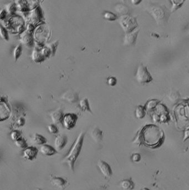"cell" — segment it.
Returning a JSON list of instances; mask_svg holds the SVG:
<instances>
[{
  "instance_id": "e0dca14e",
  "label": "cell",
  "mask_w": 189,
  "mask_h": 190,
  "mask_svg": "<svg viewBox=\"0 0 189 190\" xmlns=\"http://www.w3.org/2000/svg\"><path fill=\"white\" fill-rule=\"evenodd\" d=\"M51 183L53 186L56 187L57 188H61L65 186L66 185L67 181L61 177H53L51 178Z\"/></svg>"
},
{
  "instance_id": "836d02e7",
  "label": "cell",
  "mask_w": 189,
  "mask_h": 190,
  "mask_svg": "<svg viewBox=\"0 0 189 190\" xmlns=\"http://www.w3.org/2000/svg\"><path fill=\"white\" fill-rule=\"evenodd\" d=\"M7 12L6 10H2L1 11L0 13V17H1V20H3L6 17Z\"/></svg>"
},
{
  "instance_id": "d6986e66",
  "label": "cell",
  "mask_w": 189,
  "mask_h": 190,
  "mask_svg": "<svg viewBox=\"0 0 189 190\" xmlns=\"http://www.w3.org/2000/svg\"><path fill=\"white\" fill-rule=\"evenodd\" d=\"M80 108L83 111H87L90 113H92V111L90 110V103L88 98H84L83 99L80 101V105H79Z\"/></svg>"
},
{
  "instance_id": "f1b7e54d",
  "label": "cell",
  "mask_w": 189,
  "mask_h": 190,
  "mask_svg": "<svg viewBox=\"0 0 189 190\" xmlns=\"http://www.w3.org/2000/svg\"><path fill=\"white\" fill-rule=\"evenodd\" d=\"M16 6L13 3H10L7 4L6 6V11L7 13H9L10 15H13L15 13L16 10Z\"/></svg>"
},
{
  "instance_id": "8d00e7d4",
  "label": "cell",
  "mask_w": 189,
  "mask_h": 190,
  "mask_svg": "<svg viewBox=\"0 0 189 190\" xmlns=\"http://www.w3.org/2000/svg\"><path fill=\"white\" fill-rule=\"evenodd\" d=\"M189 138V130H187L186 131V132L185 133V137L184 138V141H185Z\"/></svg>"
},
{
  "instance_id": "ffe728a7",
  "label": "cell",
  "mask_w": 189,
  "mask_h": 190,
  "mask_svg": "<svg viewBox=\"0 0 189 190\" xmlns=\"http://www.w3.org/2000/svg\"><path fill=\"white\" fill-rule=\"evenodd\" d=\"M186 0H170V2L171 3V12H174L177 10H178L181 7L183 6L185 3Z\"/></svg>"
},
{
  "instance_id": "74e56055",
  "label": "cell",
  "mask_w": 189,
  "mask_h": 190,
  "mask_svg": "<svg viewBox=\"0 0 189 190\" xmlns=\"http://www.w3.org/2000/svg\"><path fill=\"white\" fill-rule=\"evenodd\" d=\"M143 190H149V189H148V188H144V189H143Z\"/></svg>"
},
{
  "instance_id": "4dcf8cb0",
  "label": "cell",
  "mask_w": 189,
  "mask_h": 190,
  "mask_svg": "<svg viewBox=\"0 0 189 190\" xmlns=\"http://www.w3.org/2000/svg\"><path fill=\"white\" fill-rule=\"evenodd\" d=\"M58 41H55V42H54L53 43H50L48 45V47L50 48V50H51V52H52V56L54 55V53H55V52H56V51L57 50V46H58Z\"/></svg>"
},
{
  "instance_id": "7c38bea8",
  "label": "cell",
  "mask_w": 189,
  "mask_h": 190,
  "mask_svg": "<svg viewBox=\"0 0 189 190\" xmlns=\"http://www.w3.org/2000/svg\"><path fill=\"white\" fill-rule=\"evenodd\" d=\"M67 143V137L65 135H60L55 138L54 145L57 151H60L65 147Z\"/></svg>"
},
{
  "instance_id": "3957f363",
  "label": "cell",
  "mask_w": 189,
  "mask_h": 190,
  "mask_svg": "<svg viewBox=\"0 0 189 190\" xmlns=\"http://www.w3.org/2000/svg\"><path fill=\"white\" fill-rule=\"evenodd\" d=\"M166 8L164 6L153 5L149 7V12L158 24H164L169 17L170 13Z\"/></svg>"
},
{
  "instance_id": "484cf974",
  "label": "cell",
  "mask_w": 189,
  "mask_h": 190,
  "mask_svg": "<svg viewBox=\"0 0 189 190\" xmlns=\"http://www.w3.org/2000/svg\"><path fill=\"white\" fill-rule=\"evenodd\" d=\"M103 17L104 19L109 21H116L117 18L116 15L110 11H105L103 14Z\"/></svg>"
},
{
  "instance_id": "ac0fdd59",
  "label": "cell",
  "mask_w": 189,
  "mask_h": 190,
  "mask_svg": "<svg viewBox=\"0 0 189 190\" xmlns=\"http://www.w3.org/2000/svg\"><path fill=\"white\" fill-rule=\"evenodd\" d=\"M32 141L33 143L38 145H43L46 144L47 142L46 138L38 133H35L34 135L32 138Z\"/></svg>"
},
{
  "instance_id": "44dd1931",
  "label": "cell",
  "mask_w": 189,
  "mask_h": 190,
  "mask_svg": "<svg viewBox=\"0 0 189 190\" xmlns=\"http://www.w3.org/2000/svg\"><path fill=\"white\" fill-rule=\"evenodd\" d=\"M120 185L124 190H133L134 187V183L131 179L123 180L121 182Z\"/></svg>"
},
{
  "instance_id": "1f68e13d",
  "label": "cell",
  "mask_w": 189,
  "mask_h": 190,
  "mask_svg": "<svg viewBox=\"0 0 189 190\" xmlns=\"http://www.w3.org/2000/svg\"><path fill=\"white\" fill-rule=\"evenodd\" d=\"M107 82L110 86H115L117 83V79L115 77H109L107 79Z\"/></svg>"
},
{
  "instance_id": "7402d4cb",
  "label": "cell",
  "mask_w": 189,
  "mask_h": 190,
  "mask_svg": "<svg viewBox=\"0 0 189 190\" xmlns=\"http://www.w3.org/2000/svg\"><path fill=\"white\" fill-rule=\"evenodd\" d=\"M115 10L118 13L122 15V16L126 15L129 12L128 7L125 6V5H122V4L116 5V6H115Z\"/></svg>"
},
{
  "instance_id": "6da1fadb",
  "label": "cell",
  "mask_w": 189,
  "mask_h": 190,
  "mask_svg": "<svg viewBox=\"0 0 189 190\" xmlns=\"http://www.w3.org/2000/svg\"><path fill=\"white\" fill-rule=\"evenodd\" d=\"M142 138L148 147L155 148L159 147L164 140V134L163 130L159 127L150 125L145 127L142 130Z\"/></svg>"
},
{
  "instance_id": "9c48e42d",
  "label": "cell",
  "mask_w": 189,
  "mask_h": 190,
  "mask_svg": "<svg viewBox=\"0 0 189 190\" xmlns=\"http://www.w3.org/2000/svg\"><path fill=\"white\" fill-rule=\"evenodd\" d=\"M61 99L70 103H76L79 100L78 93L72 90H68L63 93L61 96Z\"/></svg>"
},
{
  "instance_id": "8992f818",
  "label": "cell",
  "mask_w": 189,
  "mask_h": 190,
  "mask_svg": "<svg viewBox=\"0 0 189 190\" xmlns=\"http://www.w3.org/2000/svg\"><path fill=\"white\" fill-rule=\"evenodd\" d=\"M77 120L78 116L76 113H66L64 115L61 123L67 130H70L76 126Z\"/></svg>"
},
{
  "instance_id": "603a6c76",
  "label": "cell",
  "mask_w": 189,
  "mask_h": 190,
  "mask_svg": "<svg viewBox=\"0 0 189 190\" xmlns=\"http://www.w3.org/2000/svg\"><path fill=\"white\" fill-rule=\"evenodd\" d=\"M145 116V108L144 106H139L135 110V116L139 119L143 118Z\"/></svg>"
},
{
  "instance_id": "ba28073f",
  "label": "cell",
  "mask_w": 189,
  "mask_h": 190,
  "mask_svg": "<svg viewBox=\"0 0 189 190\" xmlns=\"http://www.w3.org/2000/svg\"><path fill=\"white\" fill-rule=\"evenodd\" d=\"M38 150L33 146L27 147L23 151V157L28 161H33L36 158Z\"/></svg>"
},
{
  "instance_id": "5bb4252c",
  "label": "cell",
  "mask_w": 189,
  "mask_h": 190,
  "mask_svg": "<svg viewBox=\"0 0 189 190\" xmlns=\"http://www.w3.org/2000/svg\"><path fill=\"white\" fill-rule=\"evenodd\" d=\"M40 152L43 155L47 156H51L57 153V151L55 148L46 144L41 145L40 147Z\"/></svg>"
},
{
  "instance_id": "9a60e30c",
  "label": "cell",
  "mask_w": 189,
  "mask_h": 190,
  "mask_svg": "<svg viewBox=\"0 0 189 190\" xmlns=\"http://www.w3.org/2000/svg\"><path fill=\"white\" fill-rule=\"evenodd\" d=\"M90 136L96 143L100 142L103 140V131L99 128L95 127L90 132Z\"/></svg>"
},
{
  "instance_id": "f35d334b",
  "label": "cell",
  "mask_w": 189,
  "mask_h": 190,
  "mask_svg": "<svg viewBox=\"0 0 189 190\" xmlns=\"http://www.w3.org/2000/svg\"><path fill=\"white\" fill-rule=\"evenodd\" d=\"M122 1H123V2H124V1H125V0H122Z\"/></svg>"
},
{
  "instance_id": "277c9868",
  "label": "cell",
  "mask_w": 189,
  "mask_h": 190,
  "mask_svg": "<svg viewBox=\"0 0 189 190\" xmlns=\"http://www.w3.org/2000/svg\"><path fill=\"white\" fill-rule=\"evenodd\" d=\"M135 78L136 81L140 84L150 83L153 80V77L147 67L143 64H141L138 67Z\"/></svg>"
},
{
  "instance_id": "5b68a950",
  "label": "cell",
  "mask_w": 189,
  "mask_h": 190,
  "mask_svg": "<svg viewBox=\"0 0 189 190\" xmlns=\"http://www.w3.org/2000/svg\"><path fill=\"white\" fill-rule=\"evenodd\" d=\"M120 25L126 33H129L135 30L137 23L135 18L128 15H123L119 18Z\"/></svg>"
},
{
  "instance_id": "4fadbf2b",
  "label": "cell",
  "mask_w": 189,
  "mask_h": 190,
  "mask_svg": "<svg viewBox=\"0 0 189 190\" xmlns=\"http://www.w3.org/2000/svg\"><path fill=\"white\" fill-rule=\"evenodd\" d=\"M50 117L54 124L62 123L64 115L63 111L58 108L54 111H51L50 113Z\"/></svg>"
},
{
  "instance_id": "cb8c5ba5",
  "label": "cell",
  "mask_w": 189,
  "mask_h": 190,
  "mask_svg": "<svg viewBox=\"0 0 189 190\" xmlns=\"http://www.w3.org/2000/svg\"><path fill=\"white\" fill-rule=\"evenodd\" d=\"M22 52V45L21 44L18 45L17 46L15 47V48H14V50H13V57H14L15 60L16 61L18 60L20 58V57L21 56Z\"/></svg>"
},
{
  "instance_id": "52a82bcc",
  "label": "cell",
  "mask_w": 189,
  "mask_h": 190,
  "mask_svg": "<svg viewBox=\"0 0 189 190\" xmlns=\"http://www.w3.org/2000/svg\"><path fill=\"white\" fill-rule=\"evenodd\" d=\"M97 166L104 177H109L112 176V170L109 165L106 162L103 160H99L97 163Z\"/></svg>"
},
{
  "instance_id": "d6a6232c",
  "label": "cell",
  "mask_w": 189,
  "mask_h": 190,
  "mask_svg": "<svg viewBox=\"0 0 189 190\" xmlns=\"http://www.w3.org/2000/svg\"><path fill=\"white\" fill-rule=\"evenodd\" d=\"M132 158L134 162H139L141 159V156L139 153H134L132 156Z\"/></svg>"
},
{
  "instance_id": "83f0119b",
  "label": "cell",
  "mask_w": 189,
  "mask_h": 190,
  "mask_svg": "<svg viewBox=\"0 0 189 190\" xmlns=\"http://www.w3.org/2000/svg\"><path fill=\"white\" fill-rule=\"evenodd\" d=\"M21 135H22V133L20 131L13 130L10 133V137H11V140L15 142L16 141L18 140L21 137H22Z\"/></svg>"
},
{
  "instance_id": "2e32d148",
  "label": "cell",
  "mask_w": 189,
  "mask_h": 190,
  "mask_svg": "<svg viewBox=\"0 0 189 190\" xmlns=\"http://www.w3.org/2000/svg\"><path fill=\"white\" fill-rule=\"evenodd\" d=\"M32 59L34 62L36 63H41L44 60H45V58L41 54L40 47H35L33 50L32 54Z\"/></svg>"
},
{
  "instance_id": "4316f807",
  "label": "cell",
  "mask_w": 189,
  "mask_h": 190,
  "mask_svg": "<svg viewBox=\"0 0 189 190\" xmlns=\"http://www.w3.org/2000/svg\"><path fill=\"white\" fill-rule=\"evenodd\" d=\"M0 35H1V37L3 40L6 41L9 40V36H8L7 30L6 28L3 26L2 25H1V26H0Z\"/></svg>"
},
{
  "instance_id": "e575fe53",
  "label": "cell",
  "mask_w": 189,
  "mask_h": 190,
  "mask_svg": "<svg viewBox=\"0 0 189 190\" xmlns=\"http://www.w3.org/2000/svg\"><path fill=\"white\" fill-rule=\"evenodd\" d=\"M25 123V120L23 118H20L17 121V124L20 126H22Z\"/></svg>"
},
{
  "instance_id": "f546056e",
  "label": "cell",
  "mask_w": 189,
  "mask_h": 190,
  "mask_svg": "<svg viewBox=\"0 0 189 190\" xmlns=\"http://www.w3.org/2000/svg\"><path fill=\"white\" fill-rule=\"evenodd\" d=\"M47 129L50 133L52 134H57L58 133V128L55 125V124H50L47 126Z\"/></svg>"
},
{
  "instance_id": "d590c367",
  "label": "cell",
  "mask_w": 189,
  "mask_h": 190,
  "mask_svg": "<svg viewBox=\"0 0 189 190\" xmlns=\"http://www.w3.org/2000/svg\"><path fill=\"white\" fill-rule=\"evenodd\" d=\"M131 1H132V3L134 5H139V3H141L142 0H131Z\"/></svg>"
},
{
  "instance_id": "d4e9b609",
  "label": "cell",
  "mask_w": 189,
  "mask_h": 190,
  "mask_svg": "<svg viewBox=\"0 0 189 190\" xmlns=\"http://www.w3.org/2000/svg\"><path fill=\"white\" fill-rule=\"evenodd\" d=\"M15 142V145H16V146L18 147L21 149L24 150L28 147V145L26 141L24 138H22V137H21L18 140L16 141Z\"/></svg>"
},
{
  "instance_id": "7a4b0ae2",
  "label": "cell",
  "mask_w": 189,
  "mask_h": 190,
  "mask_svg": "<svg viewBox=\"0 0 189 190\" xmlns=\"http://www.w3.org/2000/svg\"><path fill=\"white\" fill-rule=\"evenodd\" d=\"M84 133L82 132L79 134L76 140L74 141L70 151L62 160L63 163H67L70 169L73 172L74 171V164L77 158L80 156V153L83 146V141L84 138Z\"/></svg>"
},
{
  "instance_id": "30bf717a",
  "label": "cell",
  "mask_w": 189,
  "mask_h": 190,
  "mask_svg": "<svg viewBox=\"0 0 189 190\" xmlns=\"http://www.w3.org/2000/svg\"><path fill=\"white\" fill-rule=\"evenodd\" d=\"M139 32V30H134L132 32L126 33L124 40V45L130 46L134 45L136 42V38Z\"/></svg>"
},
{
  "instance_id": "8fae6325",
  "label": "cell",
  "mask_w": 189,
  "mask_h": 190,
  "mask_svg": "<svg viewBox=\"0 0 189 190\" xmlns=\"http://www.w3.org/2000/svg\"><path fill=\"white\" fill-rule=\"evenodd\" d=\"M21 41L26 47H31L33 46L34 41L31 33L28 31H23L21 35Z\"/></svg>"
}]
</instances>
